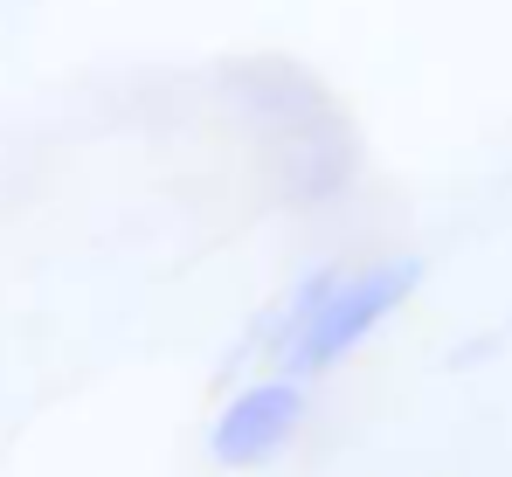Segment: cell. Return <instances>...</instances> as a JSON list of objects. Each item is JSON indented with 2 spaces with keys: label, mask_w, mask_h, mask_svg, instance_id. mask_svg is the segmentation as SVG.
<instances>
[{
  "label": "cell",
  "mask_w": 512,
  "mask_h": 477,
  "mask_svg": "<svg viewBox=\"0 0 512 477\" xmlns=\"http://www.w3.org/2000/svg\"><path fill=\"white\" fill-rule=\"evenodd\" d=\"M298 408H305V395H298L291 374L229 395V408H222L215 429H208V457H215L222 471H256V464H270V457L298 436Z\"/></svg>",
  "instance_id": "7a4b0ae2"
},
{
  "label": "cell",
  "mask_w": 512,
  "mask_h": 477,
  "mask_svg": "<svg viewBox=\"0 0 512 477\" xmlns=\"http://www.w3.org/2000/svg\"><path fill=\"white\" fill-rule=\"evenodd\" d=\"M416 284H423V256H388V263H367V270H319L312 277V312L298 318V332L284 339L277 367L291 381L340 367L381 318H395L409 305Z\"/></svg>",
  "instance_id": "6da1fadb"
}]
</instances>
